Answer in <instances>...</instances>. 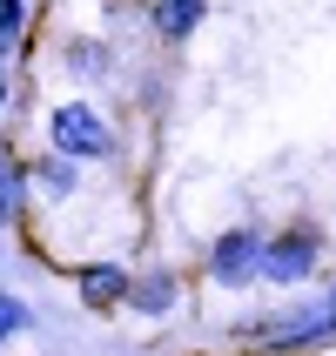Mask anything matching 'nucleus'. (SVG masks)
<instances>
[{"mask_svg": "<svg viewBox=\"0 0 336 356\" xmlns=\"http://www.w3.org/2000/svg\"><path fill=\"white\" fill-rule=\"evenodd\" d=\"M47 141H54V155L67 161H115V128L101 121V108H88V101H67V108H54V121H47Z\"/></svg>", "mask_w": 336, "mask_h": 356, "instance_id": "1", "label": "nucleus"}, {"mask_svg": "<svg viewBox=\"0 0 336 356\" xmlns=\"http://www.w3.org/2000/svg\"><path fill=\"white\" fill-rule=\"evenodd\" d=\"M323 262V229L310 222H289L276 236H262V276L269 282H310Z\"/></svg>", "mask_w": 336, "mask_h": 356, "instance_id": "2", "label": "nucleus"}, {"mask_svg": "<svg viewBox=\"0 0 336 356\" xmlns=\"http://www.w3.org/2000/svg\"><path fill=\"white\" fill-rule=\"evenodd\" d=\"M209 276H216V289H249V282L262 276V229L256 222L222 229V236L209 242Z\"/></svg>", "mask_w": 336, "mask_h": 356, "instance_id": "3", "label": "nucleus"}, {"mask_svg": "<svg viewBox=\"0 0 336 356\" xmlns=\"http://www.w3.org/2000/svg\"><path fill=\"white\" fill-rule=\"evenodd\" d=\"M182 302V282H175V269H141V276H128V309L135 316H168Z\"/></svg>", "mask_w": 336, "mask_h": 356, "instance_id": "4", "label": "nucleus"}, {"mask_svg": "<svg viewBox=\"0 0 336 356\" xmlns=\"http://www.w3.org/2000/svg\"><path fill=\"white\" fill-rule=\"evenodd\" d=\"M74 289L88 309H115V302H128V269L121 262H88V269H74Z\"/></svg>", "mask_w": 336, "mask_h": 356, "instance_id": "5", "label": "nucleus"}, {"mask_svg": "<svg viewBox=\"0 0 336 356\" xmlns=\"http://www.w3.org/2000/svg\"><path fill=\"white\" fill-rule=\"evenodd\" d=\"M202 14H209V0H155V7H148V20H155V34L168 40V47H182V40L195 34Z\"/></svg>", "mask_w": 336, "mask_h": 356, "instance_id": "6", "label": "nucleus"}, {"mask_svg": "<svg viewBox=\"0 0 336 356\" xmlns=\"http://www.w3.org/2000/svg\"><path fill=\"white\" fill-rule=\"evenodd\" d=\"M27 188H40L47 202H67V195L81 188V168H74L67 155H40L34 168H27Z\"/></svg>", "mask_w": 336, "mask_h": 356, "instance_id": "7", "label": "nucleus"}, {"mask_svg": "<svg viewBox=\"0 0 336 356\" xmlns=\"http://www.w3.org/2000/svg\"><path fill=\"white\" fill-rule=\"evenodd\" d=\"M61 67H67L74 81H108L115 74V47H108V40H67Z\"/></svg>", "mask_w": 336, "mask_h": 356, "instance_id": "8", "label": "nucleus"}, {"mask_svg": "<svg viewBox=\"0 0 336 356\" xmlns=\"http://www.w3.org/2000/svg\"><path fill=\"white\" fill-rule=\"evenodd\" d=\"M20 202H27V168L0 148V222H20Z\"/></svg>", "mask_w": 336, "mask_h": 356, "instance_id": "9", "label": "nucleus"}, {"mask_svg": "<svg viewBox=\"0 0 336 356\" xmlns=\"http://www.w3.org/2000/svg\"><path fill=\"white\" fill-rule=\"evenodd\" d=\"M27 323H34V309H27V302H20L14 289H0V343H14L20 330H27Z\"/></svg>", "mask_w": 336, "mask_h": 356, "instance_id": "10", "label": "nucleus"}]
</instances>
